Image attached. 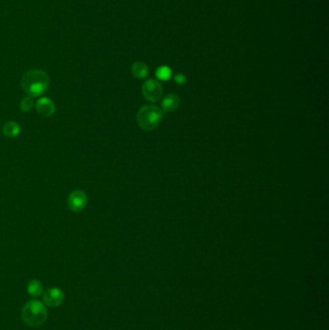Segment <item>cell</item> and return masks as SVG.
<instances>
[{
  "instance_id": "1",
  "label": "cell",
  "mask_w": 329,
  "mask_h": 330,
  "mask_svg": "<svg viewBox=\"0 0 329 330\" xmlns=\"http://www.w3.org/2000/svg\"><path fill=\"white\" fill-rule=\"evenodd\" d=\"M48 85L49 77L42 70H30L22 77V90L31 98L42 96L48 88Z\"/></svg>"
},
{
  "instance_id": "2",
  "label": "cell",
  "mask_w": 329,
  "mask_h": 330,
  "mask_svg": "<svg viewBox=\"0 0 329 330\" xmlns=\"http://www.w3.org/2000/svg\"><path fill=\"white\" fill-rule=\"evenodd\" d=\"M47 310L39 300H30L23 306L22 319L23 322L30 327L43 325L47 319Z\"/></svg>"
},
{
  "instance_id": "3",
  "label": "cell",
  "mask_w": 329,
  "mask_h": 330,
  "mask_svg": "<svg viewBox=\"0 0 329 330\" xmlns=\"http://www.w3.org/2000/svg\"><path fill=\"white\" fill-rule=\"evenodd\" d=\"M162 118V111L158 107L154 105H144L136 115V122L141 130L150 132L159 126Z\"/></svg>"
},
{
  "instance_id": "4",
  "label": "cell",
  "mask_w": 329,
  "mask_h": 330,
  "mask_svg": "<svg viewBox=\"0 0 329 330\" xmlns=\"http://www.w3.org/2000/svg\"><path fill=\"white\" fill-rule=\"evenodd\" d=\"M142 94L148 101L155 102L162 97L163 89L157 80L149 79L143 83Z\"/></svg>"
},
{
  "instance_id": "5",
  "label": "cell",
  "mask_w": 329,
  "mask_h": 330,
  "mask_svg": "<svg viewBox=\"0 0 329 330\" xmlns=\"http://www.w3.org/2000/svg\"><path fill=\"white\" fill-rule=\"evenodd\" d=\"M86 192L82 189H76L70 193L68 197V208L73 212H80L87 206Z\"/></svg>"
},
{
  "instance_id": "6",
  "label": "cell",
  "mask_w": 329,
  "mask_h": 330,
  "mask_svg": "<svg viewBox=\"0 0 329 330\" xmlns=\"http://www.w3.org/2000/svg\"><path fill=\"white\" fill-rule=\"evenodd\" d=\"M44 303L51 308L59 307L65 300V295L59 288H50L43 293Z\"/></svg>"
},
{
  "instance_id": "7",
  "label": "cell",
  "mask_w": 329,
  "mask_h": 330,
  "mask_svg": "<svg viewBox=\"0 0 329 330\" xmlns=\"http://www.w3.org/2000/svg\"><path fill=\"white\" fill-rule=\"evenodd\" d=\"M36 110L40 115L44 117H50L54 114V102L46 97H42L36 102Z\"/></svg>"
},
{
  "instance_id": "8",
  "label": "cell",
  "mask_w": 329,
  "mask_h": 330,
  "mask_svg": "<svg viewBox=\"0 0 329 330\" xmlns=\"http://www.w3.org/2000/svg\"><path fill=\"white\" fill-rule=\"evenodd\" d=\"M2 131L5 136L10 137V138H15L21 134L22 128H21L20 124L16 121H8L4 124Z\"/></svg>"
},
{
  "instance_id": "9",
  "label": "cell",
  "mask_w": 329,
  "mask_h": 330,
  "mask_svg": "<svg viewBox=\"0 0 329 330\" xmlns=\"http://www.w3.org/2000/svg\"><path fill=\"white\" fill-rule=\"evenodd\" d=\"M180 102H181V99L177 95L170 94V95H167L164 99H162L161 107L165 112H172L179 107Z\"/></svg>"
},
{
  "instance_id": "10",
  "label": "cell",
  "mask_w": 329,
  "mask_h": 330,
  "mask_svg": "<svg viewBox=\"0 0 329 330\" xmlns=\"http://www.w3.org/2000/svg\"><path fill=\"white\" fill-rule=\"evenodd\" d=\"M26 291L30 297H40L44 293V286L40 280L33 279L28 282Z\"/></svg>"
},
{
  "instance_id": "11",
  "label": "cell",
  "mask_w": 329,
  "mask_h": 330,
  "mask_svg": "<svg viewBox=\"0 0 329 330\" xmlns=\"http://www.w3.org/2000/svg\"><path fill=\"white\" fill-rule=\"evenodd\" d=\"M132 75L136 78L143 79L149 75V69L145 63L138 61V62L133 63L132 67Z\"/></svg>"
},
{
  "instance_id": "12",
  "label": "cell",
  "mask_w": 329,
  "mask_h": 330,
  "mask_svg": "<svg viewBox=\"0 0 329 330\" xmlns=\"http://www.w3.org/2000/svg\"><path fill=\"white\" fill-rule=\"evenodd\" d=\"M155 76L159 80L166 81V80H169L172 77V71L169 67H159V68H157V70L155 72Z\"/></svg>"
},
{
  "instance_id": "13",
  "label": "cell",
  "mask_w": 329,
  "mask_h": 330,
  "mask_svg": "<svg viewBox=\"0 0 329 330\" xmlns=\"http://www.w3.org/2000/svg\"><path fill=\"white\" fill-rule=\"evenodd\" d=\"M33 99H32L31 97H29V96L24 97V98L21 100L20 107H21V110H22V112H29V111H31V109L33 108Z\"/></svg>"
},
{
  "instance_id": "14",
  "label": "cell",
  "mask_w": 329,
  "mask_h": 330,
  "mask_svg": "<svg viewBox=\"0 0 329 330\" xmlns=\"http://www.w3.org/2000/svg\"><path fill=\"white\" fill-rule=\"evenodd\" d=\"M175 81L178 84L182 85V84H185L186 83L187 78H186V77L183 74H178L175 77Z\"/></svg>"
}]
</instances>
